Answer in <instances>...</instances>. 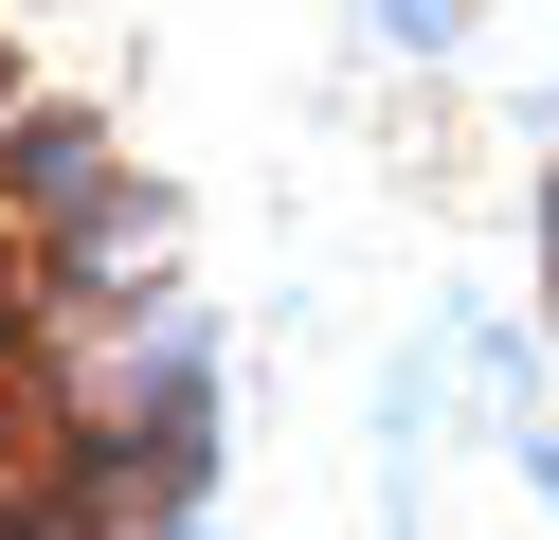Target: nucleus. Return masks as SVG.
I'll list each match as a JSON object with an SVG mask.
<instances>
[{
  "mask_svg": "<svg viewBox=\"0 0 559 540\" xmlns=\"http://www.w3.org/2000/svg\"><path fill=\"white\" fill-rule=\"evenodd\" d=\"M542 252H559V180H542Z\"/></svg>",
  "mask_w": 559,
  "mask_h": 540,
  "instance_id": "2",
  "label": "nucleus"
},
{
  "mask_svg": "<svg viewBox=\"0 0 559 540\" xmlns=\"http://www.w3.org/2000/svg\"><path fill=\"white\" fill-rule=\"evenodd\" d=\"M199 504V343L181 235L109 127L0 72V540H181Z\"/></svg>",
  "mask_w": 559,
  "mask_h": 540,
  "instance_id": "1",
  "label": "nucleus"
}]
</instances>
